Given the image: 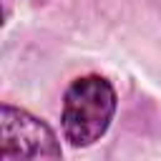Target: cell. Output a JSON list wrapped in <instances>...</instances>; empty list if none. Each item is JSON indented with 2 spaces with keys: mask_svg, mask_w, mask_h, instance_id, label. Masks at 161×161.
Instances as JSON below:
<instances>
[{
  "mask_svg": "<svg viewBox=\"0 0 161 161\" xmlns=\"http://www.w3.org/2000/svg\"><path fill=\"white\" fill-rule=\"evenodd\" d=\"M116 91L108 78L88 73L75 78L63 96L60 126L70 146L86 148L103 138L116 113Z\"/></svg>",
  "mask_w": 161,
  "mask_h": 161,
  "instance_id": "6da1fadb",
  "label": "cell"
},
{
  "mask_svg": "<svg viewBox=\"0 0 161 161\" xmlns=\"http://www.w3.org/2000/svg\"><path fill=\"white\" fill-rule=\"evenodd\" d=\"M0 128V158H58L63 153L53 128L23 108L3 103Z\"/></svg>",
  "mask_w": 161,
  "mask_h": 161,
  "instance_id": "7a4b0ae2",
  "label": "cell"
}]
</instances>
